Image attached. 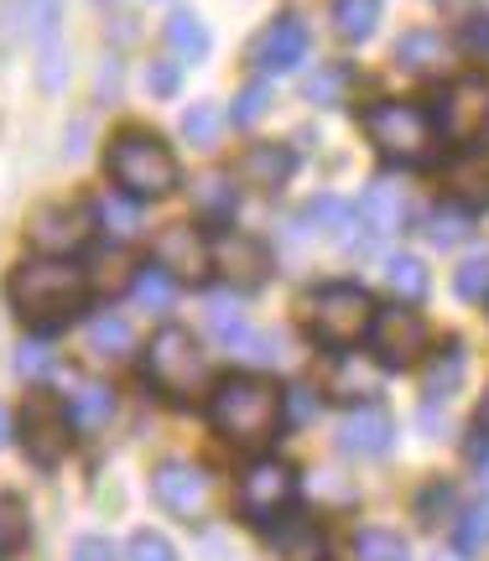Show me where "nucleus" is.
<instances>
[{"label":"nucleus","mask_w":489,"mask_h":561,"mask_svg":"<svg viewBox=\"0 0 489 561\" xmlns=\"http://www.w3.org/2000/svg\"><path fill=\"white\" fill-rule=\"evenodd\" d=\"M5 301H11V312H16L26 328L53 333V328H62L68 318H79V307L89 301V276H83V265L62 261V255H37V261H26L11 271Z\"/></svg>","instance_id":"1"},{"label":"nucleus","mask_w":489,"mask_h":561,"mask_svg":"<svg viewBox=\"0 0 489 561\" xmlns=\"http://www.w3.org/2000/svg\"><path fill=\"white\" fill-rule=\"evenodd\" d=\"M208 426L225 442L244 447V453H261L282 437L286 426V401L276 385H265L261 375H229L214 385L208 396Z\"/></svg>","instance_id":"2"},{"label":"nucleus","mask_w":489,"mask_h":561,"mask_svg":"<svg viewBox=\"0 0 489 561\" xmlns=\"http://www.w3.org/2000/svg\"><path fill=\"white\" fill-rule=\"evenodd\" d=\"M360 125L375 140V151L386 161H396V167H422L437 151V121H432L422 104H401V100L369 104L365 115H360Z\"/></svg>","instance_id":"3"},{"label":"nucleus","mask_w":489,"mask_h":561,"mask_svg":"<svg viewBox=\"0 0 489 561\" xmlns=\"http://www.w3.org/2000/svg\"><path fill=\"white\" fill-rule=\"evenodd\" d=\"M104 167H110V178L121 182V193H130V198H167L178 187V157L157 136H146V130H125V136L110 140Z\"/></svg>","instance_id":"4"},{"label":"nucleus","mask_w":489,"mask_h":561,"mask_svg":"<svg viewBox=\"0 0 489 561\" xmlns=\"http://www.w3.org/2000/svg\"><path fill=\"white\" fill-rule=\"evenodd\" d=\"M375 322V301L360 280H328L307 297V333L323 348H354Z\"/></svg>","instance_id":"5"},{"label":"nucleus","mask_w":489,"mask_h":561,"mask_svg":"<svg viewBox=\"0 0 489 561\" xmlns=\"http://www.w3.org/2000/svg\"><path fill=\"white\" fill-rule=\"evenodd\" d=\"M146 380L157 385L167 401H193L208 380L198 339L187 328H178V322H167L162 333L151 339V348H146Z\"/></svg>","instance_id":"6"},{"label":"nucleus","mask_w":489,"mask_h":561,"mask_svg":"<svg viewBox=\"0 0 489 561\" xmlns=\"http://www.w3.org/2000/svg\"><path fill=\"white\" fill-rule=\"evenodd\" d=\"M369 354L386 375H401V369H417L422 348H428V322L411 301H396V307H375V322H369Z\"/></svg>","instance_id":"7"},{"label":"nucleus","mask_w":489,"mask_h":561,"mask_svg":"<svg viewBox=\"0 0 489 561\" xmlns=\"http://www.w3.org/2000/svg\"><path fill=\"white\" fill-rule=\"evenodd\" d=\"M235 504H240V515L250 525L286 520V510L297 504V473H292L286 462H276V458H255L250 468H244Z\"/></svg>","instance_id":"8"},{"label":"nucleus","mask_w":489,"mask_h":561,"mask_svg":"<svg viewBox=\"0 0 489 561\" xmlns=\"http://www.w3.org/2000/svg\"><path fill=\"white\" fill-rule=\"evenodd\" d=\"M94 224H100V208H89V203H47V208L32 214L26 240L42 255H62L68 261V255H79L83 244L94 240Z\"/></svg>","instance_id":"9"},{"label":"nucleus","mask_w":489,"mask_h":561,"mask_svg":"<svg viewBox=\"0 0 489 561\" xmlns=\"http://www.w3.org/2000/svg\"><path fill=\"white\" fill-rule=\"evenodd\" d=\"M151 494H157V504H162L167 515L198 525L208 515V504H214V479H208L198 462H162L151 473Z\"/></svg>","instance_id":"10"},{"label":"nucleus","mask_w":489,"mask_h":561,"mask_svg":"<svg viewBox=\"0 0 489 561\" xmlns=\"http://www.w3.org/2000/svg\"><path fill=\"white\" fill-rule=\"evenodd\" d=\"M73 416H68V405H58L53 396H32L26 411H21V447H26V458L37 462V468H58L62 453H68V432Z\"/></svg>","instance_id":"11"},{"label":"nucleus","mask_w":489,"mask_h":561,"mask_svg":"<svg viewBox=\"0 0 489 561\" xmlns=\"http://www.w3.org/2000/svg\"><path fill=\"white\" fill-rule=\"evenodd\" d=\"M489 130V83L485 79H458L437 104V136L453 146H474Z\"/></svg>","instance_id":"12"},{"label":"nucleus","mask_w":489,"mask_h":561,"mask_svg":"<svg viewBox=\"0 0 489 561\" xmlns=\"http://www.w3.org/2000/svg\"><path fill=\"white\" fill-rule=\"evenodd\" d=\"M151 261L162 265L172 280H204L208 265H214V250H208L198 224H167L162 234L151 240Z\"/></svg>","instance_id":"13"},{"label":"nucleus","mask_w":489,"mask_h":561,"mask_svg":"<svg viewBox=\"0 0 489 561\" xmlns=\"http://www.w3.org/2000/svg\"><path fill=\"white\" fill-rule=\"evenodd\" d=\"M26 37L37 42V79L42 89H62V0H26Z\"/></svg>","instance_id":"14"},{"label":"nucleus","mask_w":489,"mask_h":561,"mask_svg":"<svg viewBox=\"0 0 489 561\" xmlns=\"http://www.w3.org/2000/svg\"><path fill=\"white\" fill-rule=\"evenodd\" d=\"M307 58V26L297 16H276L271 26H261V37L250 42V62L261 73H292Z\"/></svg>","instance_id":"15"},{"label":"nucleus","mask_w":489,"mask_h":561,"mask_svg":"<svg viewBox=\"0 0 489 561\" xmlns=\"http://www.w3.org/2000/svg\"><path fill=\"white\" fill-rule=\"evenodd\" d=\"M390 442H396V421L386 405H354L339 426V447L349 458H380L390 453Z\"/></svg>","instance_id":"16"},{"label":"nucleus","mask_w":489,"mask_h":561,"mask_svg":"<svg viewBox=\"0 0 489 561\" xmlns=\"http://www.w3.org/2000/svg\"><path fill=\"white\" fill-rule=\"evenodd\" d=\"M219 265H225L229 286H240V291H255L271 280V250L261 240H250V234H225L219 240Z\"/></svg>","instance_id":"17"},{"label":"nucleus","mask_w":489,"mask_h":561,"mask_svg":"<svg viewBox=\"0 0 489 561\" xmlns=\"http://www.w3.org/2000/svg\"><path fill=\"white\" fill-rule=\"evenodd\" d=\"M360 224H365L369 234H396L401 224H407V193H401V182H369L365 198H360Z\"/></svg>","instance_id":"18"},{"label":"nucleus","mask_w":489,"mask_h":561,"mask_svg":"<svg viewBox=\"0 0 489 561\" xmlns=\"http://www.w3.org/2000/svg\"><path fill=\"white\" fill-rule=\"evenodd\" d=\"M292 167H297V157H292L286 146H276V140H261V146H250V151L240 157V182L261 187V193H276V187L292 178Z\"/></svg>","instance_id":"19"},{"label":"nucleus","mask_w":489,"mask_h":561,"mask_svg":"<svg viewBox=\"0 0 489 561\" xmlns=\"http://www.w3.org/2000/svg\"><path fill=\"white\" fill-rule=\"evenodd\" d=\"M448 193H453V203H464V208L489 203V157L485 151L464 146V157L448 161Z\"/></svg>","instance_id":"20"},{"label":"nucleus","mask_w":489,"mask_h":561,"mask_svg":"<svg viewBox=\"0 0 489 561\" xmlns=\"http://www.w3.org/2000/svg\"><path fill=\"white\" fill-rule=\"evenodd\" d=\"M354 203L344 198H312L303 208V229L312 234V240H333V244H344L349 240V229H354Z\"/></svg>","instance_id":"21"},{"label":"nucleus","mask_w":489,"mask_h":561,"mask_svg":"<svg viewBox=\"0 0 489 561\" xmlns=\"http://www.w3.org/2000/svg\"><path fill=\"white\" fill-rule=\"evenodd\" d=\"M68 416H73V426L79 432H100V426H110V416H115V390L100 380H83L73 396H68Z\"/></svg>","instance_id":"22"},{"label":"nucleus","mask_w":489,"mask_h":561,"mask_svg":"<svg viewBox=\"0 0 489 561\" xmlns=\"http://www.w3.org/2000/svg\"><path fill=\"white\" fill-rule=\"evenodd\" d=\"M464 369H469V354H464V343L458 339H448L443 348H437V359L428 364V380H422L428 401H448L453 390L464 385Z\"/></svg>","instance_id":"23"},{"label":"nucleus","mask_w":489,"mask_h":561,"mask_svg":"<svg viewBox=\"0 0 489 561\" xmlns=\"http://www.w3.org/2000/svg\"><path fill=\"white\" fill-rule=\"evenodd\" d=\"M130 297H136V307H146V312L167 318V312H172V297H178V280H172L162 265L151 261V265H141V271H136V280H130Z\"/></svg>","instance_id":"24"},{"label":"nucleus","mask_w":489,"mask_h":561,"mask_svg":"<svg viewBox=\"0 0 489 561\" xmlns=\"http://www.w3.org/2000/svg\"><path fill=\"white\" fill-rule=\"evenodd\" d=\"M89 348L100 354V359H125L130 348H136V333H130V322L121 312H100V318L89 322Z\"/></svg>","instance_id":"25"},{"label":"nucleus","mask_w":489,"mask_h":561,"mask_svg":"<svg viewBox=\"0 0 489 561\" xmlns=\"http://www.w3.org/2000/svg\"><path fill=\"white\" fill-rule=\"evenodd\" d=\"M443 37L437 32H407V37L396 42V62L407 68V73H437L443 68Z\"/></svg>","instance_id":"26"},{"label":"nucleus","mask_w":489,"mask_h":561,"mask_svg":"<svg viewBox=\"0 0 489 561\" xmlns=\"http://www.w3.org/2000/svg\"><path fill=\"white\" fill-rule=\"evenodd\" d=\"M469 234H474V208H464V203H443V208L428 214V240L437 250H453V244H464Z\"/></svg>","instance_id":"27"},{"label":"nucleus","mask_w":489,"mask_h":561,"mask_svg":"<svg viewBox=\"0 0 489 561\" xmlns=\"http://www.w3.org/2000/svg\"><path fill=\"white\" fill-rule=\"evenodd\" d=\"M167 47H172L183 62H204L208 58V26L193 16V11H178V16L167 21Z\"/></svg>","instance_id":"28"},{"label":"nucleus","mask_w":489,"mask_h":561,"mask_svg":"<svg viewBox=\"0 0 489 561\" xmlns=\"http://www.w3.org/2000/svg\"><path fill=\"white\" fill-rule=\"evenodd\" d=\"M333 26L344 42H365L380 26V0H339L333 5Z\"/></svg>","instance_id":"29"},{"label":"nucleus","mask_w":489,"mask_h":561,"mask_svg":"<svg viewBox=\"0 0 489 561\" xmlns=\"http://www.w3.org/2000/svg\"><path fill=\"white\" fill-rule=\"evenodd\" d=\"M354 561H411V551L396 530H386V525H365V530L354 536Z\"/></svg>","instance_id":"30"},{"label":"nucleus","mask_w":489,"mask_h":561,"mask_svg":"<svg viewBox=\"0 0 489 561\" xmlns=\"http://www.w3.org/2000/svg\"><path fill=\"white\" fill-rule=\"evenodd\" d=\"M32 541V515L16 494H0V561L16 557L21 546Z\"/></svg>","instance_id":"31"},{"label":"nucleus","mask_w":489,"mask_h":561,"mask_svg":"<svg viewBox=\"0 0 489 561\" xmlns=\"http://www.w3.org/2000/svg\"><path fill=\"white\" fill-rule=\"evenodd\" d=\"M386 280H390V291H396V301H422L428 297V265L417 261V255H390Z\"/></svg>","instance_id":"32"},{"label":"nucleus","mask_w":489,"mask_h":561,"mask_svg":"<svg viewBox=\"0 0 489 561\" xmlns=\"http://www.w3.org/2000/svg\"><path fill=\"white\" fill-rule=\"evenodd\" d=\"M198 219H208V224H229L235 219V182H225V178H204L198 182Z\"/></svg>","instance_id":"33"},{"label":"nucleus","mask_w":489,"mask_h":561,"mask_svg":"<svg viewBox=\"0 0 489 561\" xmlns=\"http://www.w3.org/2000/svg\"><path fill=\"white\" fill-rule=\"evenodd\" d=\"M276 557H282V561H323V530L292 520V530H282V536H276Z\"/></svg>","instance_id":"34"},{"label":"nucleus","mask_w":489,"mask_h":561,"mask_svg":"<svg viewBox=\"0 0 489 561\" xmlns=\"http://www.w3.org/2000/svg\"><path fill=\"white\" fill-rule=\"evenodd\" d=\"M136 203L141 198H130V193H125V198H110L100 208L104 229H110L115 240H136V234H141V208H136Z\"/></svg>","instance_id":"35"},{"label":"nucleus","mask_w":489,"mask_h":561,"mask_svg":"<svg viewBox=\"0 0 489 561\" xmlns=\"http://www.w3.org/2000/svg\"><path fill=\"white\" fill-rule=\"evenodd\" d=\"M349 94V68H318L312 79H307V100L333 110V104H344Z\"/></svg>","instance_id":"36"},{"label":"nucleus","mask_w":489,"mask_h":561,"mask_svg":"<svg viewBox=\"0 0 489 561\" xmlns=\"http://www.w3.org/2000/svg\"><path fill=\"white\" fill-rule=\"evenodd\" d=\"M453 291L464 301H485L489 297V255H469V261L453 271Z\"/></svg>","instance_id":"37"},{"label":"nucleus","mask_w":489,"mask_h":561,"mask_svg":"<svg viewBox=\"0 0 489 561\" xmlns=\"http://www.w3.org/2000/svg\"><path fill=\"white\" fill-rule=\"evenodd\" d=\"M219 125H225L219 104H193L183 115V136L193 140V146H214V140H219Z\"/></svg>","instance_id":"38"},{"label":"nucleus","mask_w":489,"mask_h":561,"mask_svg":"<svg viewBox=\"0 0 489 561\" xmlns=\"http://www.w3.org/2000/svg\"><path fill=\"white\" fill-rule=\"evenodd\" d=\"M265 110H271V83H265V79L244 83L240 100H235V125H255Z\"/></svg>","instance_id":"39"},{"label":"nucleus","mask_w":489,"mask_h":561,"mask_svg":"<svg viewBox=\"0 0 489 561\" xmlns=\"http://www.w3.org/2000/svg\"><path fill=\"white\" fill-rule=\"evenodd\" d=\"M282 401H286V421H297V426L323 411V401H318V390H312V385H286Z\"/></svg>","instance_id":"40"},{"label":"nucleus","mask_w":489,"mask_h":561,"mask_svg":"<svg viewBox=\"0 0 489 561\" xmlns=\"http://www.w3.org/2000/svg\"><path fill=\"white\" fill-rule=\"evenodd\" d=\"M47 369H53V348H47L42 339L21 343V348H16V375H21V380H42Z\"/></svg>","instance_id":"41"},{"label":"nucleus","mask_w":489,"mask_h":561,"mask_svg":"<svg viewBox=\"0 0 489 561\" xmlns=\"http://www.w3.org/2000/svg\"><path fill=\"white\" fill-rule=\"evenodd\" d=\"M130 561H178V551H172V541L157 536V530H136V536H130Z\"/></svg>","instance_id":"42"},{"label":"nucleus","mask_w":489,"mask_h":561,"mask_svg":"<svg viewBox=\"0 0 489 561\" xmlns=\"http://www.w3.org/2000/svg\"><path fill=\"white\" fill-rule=\"evenodd\" d=\"M464 53H469V58H485L489 62V11H474L469 21H464Z\"/></svg>","instance_id":"43"},{"label":"nucleus","mask_w":489,"mask_h":561,"mask_svg":"<svg viewBox=\"0 0 489 561\" xmlns=\"http://www.w3.org/2000/svg\"><path fill=\"white\" fill-rule=\"evenodd\" d=\"M458 546H464V551L489 546V510H469V515H464V525H458Z\"/></svg>","instance_id":"44"},{"label":"nucleus","mask_w":489,"mask_h":561,"mask_svg":"<svg viewBox=\"0 0 489 561\" xmlns=\"http://www.w3.org/2000/svg\"><path fill=\"white\" fill-rule=\"evenodd\" d=\"M443 510H453V489L448 483H432L428 494L417 500V515H422V525H437L443 520Z\"/></svg>","instance_id":"45"},{"label":"nucleus","mask_w":489,"mask_h":561,"mask_svg":"<svg viewBox=\"0 0 489 561\" xmlns=\"http://www.w3.org/2000/svg\"><path fill=\"white\" fill-rule=\"evenodd\" d=\"M146 89H151L157 100H172V94H178V62H151V68H146Z\"/></svg>","instance_id":"46"},{"label":"nucleus","mask_w":489,"mask_h":561,"mask_svg":"<svg viewBox=\"0 0 489 561\" xmlns=\"http://www.w3.org/2000/svg\"><path fill=\"white\" fill-rule=\"evenodd\" d=\"M73 561H121V557H115V546L104 541V536H83L73 546Z\"/></svg>","instance_id":"47"},{"label":"nucleus","mask_w":489,"mask_h":561,"mask_svg":"<svg viewBox=\"0 0 489 561\" xmlns=\"http://www.w3.org/2000/svg\"><path fill=\"white\" fill-rule=\"evenodd\" d=\"M469 458H474V468H479V489L489 494V447H485V442H474Z\"/></svg>","instance_id":"48"},{"label":"nucleus","mask_w":489,"mask_h":561,"mask_svg":"<svg viewBox=\"0 0 489 561\" xmlns=\"http://www.w3.org/2000/svg\"><path fill=\"white\" fill-rule=\"evenodd\" d=\"M5 442H11V411L0 405V447H5Z\"/></svg>","instance_id":"49"},{"label":"nucleus","mask_w":489,"mask_h":561,"mask_svg":"<svg viewBox=\"0 0 489 561\" xmlns=\"http://www.w3.org/2000/svg\"><path fill=\"white\" fill-rule=\"evenodd\" d=\"M479 432L489 437V390H485V401H479Z\"/></svg>","instance_id":"50"},{"label":"nucleus","mask_w":489,"mask_h":561,"mask_svg":"<svg viewBox=\"0 0 489 561\" xmlns=\"http://www.w3.org/2000/svg\"><path fill=\"white\" fill-rule=\"evenodd\" d=\"M432 561H464V557H432Z\"/></svg>","instance_id":"51"},{"label":"nucleus","mask_w":489,"mask_h":561,"mask_svg":"<svg viewBox=\"0 0 489 561\" xmlns=\"http://www.w3.org/2000/svg\"><path fill=\"white\" fill-rule=\"evenodd\" d=\"M100 5H104V0H100Z\"/></svg>","instance_id":"52"}]
</instances>
